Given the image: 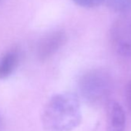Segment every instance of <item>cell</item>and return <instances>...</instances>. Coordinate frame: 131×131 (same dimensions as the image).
<instances>
[{
  "mask_svg": "<svg viewBox=\"0 0 131 131\" xmlns=\"http://www.w3.org/2000/svg\"><path fill=\"white\" fill-rule=\"evenodd\" d=\"M82 120L80 101L77 96L62 93L52 96L46 103L42 122L48 131H71Z\"/></svg>",
  "mask_w": 131,
  "mask_h": 131,
  "instance_id": "obj_1",
  "label": "cell"
},
{
  "mask_svg": "<svg viewBox=\"0 0 131 131\" xmlns=\"http://www.w3.org/2000/svg\"><path fill=\"white\" fill-rule=\"evenodd\" d=\"M113 80L108 71L97 68L86 71L79 80L83 98L92 106L104 103L110 95Z\"/></svg>",
  "mask_w": 131,
  "mask_h": 131,
  "instance_id": "obj_2",
  "label": "cell"
},
{
  "mask_svg": "<svg viewBox=\"0 0 131 131\" xmlns=\"http://www.w3.org/2000/svg\"><path fill=\"white\" fill-rule=\"evenodd\" d=\"M110 40L114 51L123 57H131V15H120L111 25Z\"/></svg>",
  "mask_w": 131,
  "mask_h": 131,
  "instance_id": "obj_3",
  "label": "cell"
},
{
  "mask_svg": "<svg viewBox=\"0 0 131 131\" xmlns=\"http://www.w3.org/2000/svg\"><path fill=\"white\" fill-rule=\"evenodd\" d=\"M67 40V33L62 29L48 33L38 44L36 50L38 59L42 62L49 59L65 45Z\"/></svg>",
  "mask_w": 131,
  "mask_h": 131,
  "instance_id": "obj_4",
  "label": "cell"
},
{
  "mask_svg": "<svg viewBox=\"0 0 131 131\" xmlns=\"http://www.w3.org/2000/svg\"><path fill=\"white\" fill-rule=\"evenodd\" d=\"M126 114L122 106L110 101L107 104V129L106 131H124Z\"/></svg>",
  "mask_w": 131,
  "mask_h": 131,
  "instance_id": "obj_5",
  "label": "cell"
},
{
  "mask_svg": "<svg viewBox=\"0 0 131 131\" xmlns=\"http://www.w3.org/2000/svg\"><path fill=\"white\" fill-rule=\"evenodd\" d=\"M20 62V53L17 49H11L0 58V80L9 77L17 69Z\"/></svg>",
  "mask_w": 131,
  "mask_h": 131,
  "instance_id": "obj_6",
  "label": "cell"
},
{
  "mask_svg": "<svg viewBox=\"0 0 131 131\" xmlns=\"http://www.w3.org/2000/svg\"><path fill=\"white\" fill-rule=\"evenodd\" d=\"M108 8L120 15L130 14L131 0H106Z\"/></svg>",
  "mask_w": 131,
  "mask_h": 131,
  "instance_id": "obj_7",
  "label": "cell"
},
{
  "mask_svg": "<svg viewBox=\"0 0 131 131\" xmlns=\"http://www.w3.org/2000/svg\"><path fill=\"white\" fill-rule=\"evenodd\" d=\"M72 2L80 7L93 9L101 6L106 0H72Z\"/></svg>",
  "mask_w": 131,
  "mask_h": 131,
  "instance_id": "obj_8",
  "label": "cell"
},
{
  "mask_svg": "<svg viewBox=\"0 0 131 131\" xmlns=\"http://www.w3.org/2000/svg\"><path fill=\"white\" fill-rule=\"evenodd\" d=\"M126 100L127 107L131 113V79L129 80L126 86Z\"/></svg>",
  "mask_w": 131,
  "mask_h": 131,
  "instance_id": "obj_9",
  "label": "cell"
},
{
  "mask_svg": "<svg viewBox=\"0 0 131 131\" xmlns=\"http://www.w3.org/2000/svg\"><path fill=\"white\" fill-rule=\"evenodd\" d=\"M3 130V119H2V116L0 115V131Z\"/></svg>",
  "mask_w": 131,
  "mask_h": 131,
  "instance_id": "obj_10",
  "label": "cell"
},
{
  "mask_svg": "<svg viewBox=\"0 0 131 131\" xmlns=\"http://www.w3.org/2000/svg\"><path fill=\"white\" fill-rule=\"evenodd\" d=\"M0 2H1V0H0Z\"/></svg>",
  "mask_w": 131,
  "mask_h": 131,
  "instance_id": "obj_11",
  "label": "cell"
}]
</instances>
